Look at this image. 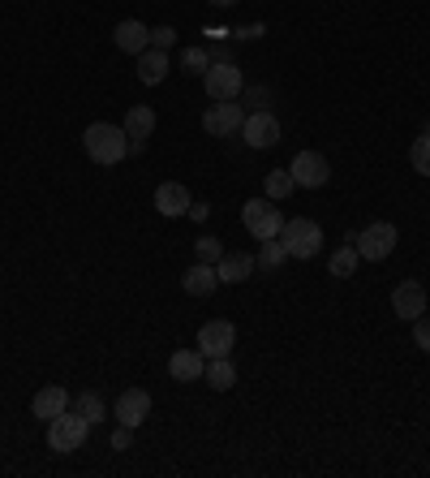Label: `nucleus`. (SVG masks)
I'll list each match as a JSON object with an SVG mask.
<instances>
[{
    "label": "nucleus",
    "instance_id": "obj_1",
    "mask_svg": "<svg viewBox=\"0 0 430 478\" xmlns=\"http://www.w3.org/2000/svg\"><path fill=\"white\" fill-rule=\"evenodd\" d=\"M82 147H87V155H91L95 164L112 168V164H120V160L129 155V134H125L120 125L95 121V125H87V134H82Z\"/></svg>",
    "mask_w": 430,
    "mask_h": 478
},
{
    "label": "nucleus",
    "instance_id": "obj_2",
    "mask_svg": "<svg viewBox=\"0 0 430 478\" xmlns=\"http://www.w3.org/2000/svg\"><path fill=\"white\" fill-rule=\"evenodd\" d=\"M280 241H285V255H288V259H314V255L323 250V224H318V220H310V215L285 220Z\"/></svg>",
    "mask_w": 430,
    "mask_h": 478
},
{
    "label": "nucleus",
    "instance_id": "obj_3",
    "mask_svg": "<svg viewBox=\"0 0 430 478\" xmlns=\"http://www.w3.org/2000/svg\"><path fill=\"white\" fill-rule=\"evenodd\" d=\"M87 435H91V423L78 409H65L48 423V449L52 453H73V449L87 444Z\"/></svg>",
    "mask_w": 430,
    "mask_h": 478
},
{
    "label": "nucleus",
    "instance_id": "obj_4",
    "mask_svg": "<svg viewBox=\"0 0 430 478\" xmlns=\"http://www.w3.org/2000/svg\"><path fill=\"white\" fill-rule=\"evenodd\" d=\"M344 241H353L358 246V255L366 264H383L392 250H396V224H387V220H375V224H366L358 238L349 233Z\"/></svg>",
    "mask_w": 430,
    "mask_h": 478
},
{
    "label": "nucleus",
    "instance_id": "obj_5",
    "mask_svg": "<svg viewBox=\"0 0 430 478\" xmlns=\"http://www.w3.org/2000/svg\"><path fill=\"white\" fill-rule=\"evenodd\" d=\"M241 220H245V229H250L259 241L280 238V229H285V215H280V207H271L267 198H250V203L241 207Z\"/></svg>",
    "mask_w": 430,
    "mask_h": 478
},
{
    "label": "nucleus",
    "instance_id": "obj_6",
    "mask_svg": "<svg viewBox=\"0 0 430 478\" xmlns=\"http://www.w3.org/2000/svg\"><path fill=\"white\" fill-rule=\"evenodd\" d=\"M233 345H237V328L228 319H211L198 328V354L203 358H228Z\"/></svg>",
    "mask_w": 430,
    "mask_h": 478
},
{
    "label": "nucleus",
    "instance_id": "obj_7",
    "mask_svg": "<svg viewBox=\"0 0 430 478\" xmlns=\"http://www.w3.org/2000/svg\"><path fill=\"white\" fill-rule=\"evenodd\" d=\"M241 125H245V108H241L237 99H215L211 108H207V117H203V130L215 134V138L241 134Z\"/></svg>",
    "mask_w": 430,
    "mask_h": 478
},
{
    "label": "nucleus",
    "instance_id": "obj_8",
    "mask_svg": "<svg viewBox=\"0 0 430 478\" xmlns=\"http://www.w3.org/2000/svg\"><path fill=\"white\" fill-rule=\"evenodd\" d=\"M203 87H207V96L211 99H237L241 87H245V78L233 61H211V70L203 73Z\"/></svg>",
    "mask_w": 430,
    "mask_h": 478
},
{
    "label": "nucleus",
    "instance_id": "obj_9",
    "mask_svg": "<svg viewBox=\"0 0 430 478\" xmlns=\"http://www.w3.org/2000/svg\"><path fill=\"white\" fill-rule=\"evenodd\" d=\"M288 172H293V181H297L302 190H323V186L332 181V164H327L318 151H302V155L288 164Z\"/></svg>",
    "mask_w": 430,
    "mask_h": 478
},
{
    "label": "nucleus",
    "instance_id": "obj_10",
    "mask_svg": "<svg viewBox=\"0 0 430 478\" xmlns=\"http://www.w3.org/2000/svg\"><path fill=\"white\" fill-rule=\"evenodd\" d=\"M241 138L254 147V151H267V147L280 143V121L271 117L267 108H259V113H250V117H245V125H241Z\"/></svg>",
    "mask_w": 430,
    "mask_h": 478
},
{
    "label": "nucleus",
    "instance_id": "obj_11",
    "mask_svg": "<svg viewBox=\"0 0 430 478\" xmlns=\"http://www.w3.org/2000/svg\"><path fill=\"white\" fill-rule=\"evenodd\" d=\"M120 130L129 134V155H143L146 138L155 134V113H151L146 104H134V108L125 113V125H120Z\"/></svg>",
    "mask_w": 430,
    "mask_h": 478
},
{
    "label": "nucleus",
    "instance_id": "obj_12",
    "mask_svg": "<svg viewBox=\"0 0 430 478\" xmlns=\"http://www.w3.org/2000/svg\"><path fill=\"white\" fill-rule=\"evenodd\" d=\"M392 311L401 314V319H422L426 314V289L418 285V281H405V285H396V293H392Z\"/></svg>",
    "mask_w": 430,
    "mask_h": 478
},
{
    "label": "nucleus",
    "instance_id": "obj_13",
    "mask_svg": "<svg viewBox=\"0 0 430 478\" xmlns=\"http://www.w3.org/2000/svg\"><path fill=\"white\" fill-rule=\"evenodd\" d=\"M112 414H117L120 427H138V423H146V414H151V397H146V388H129V392H120Z\"/></svg>",
    "mask_w": 430,
    "mask_h": 478
},
{
    "label": "nucleus",
    "instance_id": "obj_14",
    "mask_svg": "<svg viewBox=\"0 0 430 478\" xmlns=\"http://www.w3.org/2000/svg\"><path fill=\"white\" fill-rule=\"evenodd\" d=\"M155 212L168 215V220H177V215H190V190H186L181 181H164V186L155 190Z\"/></svg>",
    "mask_w": 430,
    "mask_h": 478
},
{
    "label": "nucleus",
    "instance_id": "obj_15",
    "mask_svg": "<svg viewBox=\"0 0 430 478\" xmlns=\"http://www.w3.org/2000/svg\"><path fill=\"white\" fill-rule=\"evenodd\" d=\"M112 44L120 52H129V56H138V52L151 48V30L143 22H134V18H125V22L112 26Z\"/></svg>",
    "mask_w": 430,
    "mask_h": 478
},
{
    "label": "nucleus",
    "instance_id": "obj_16",
    "mask_svg": "<svg viewBox=\"0 0 430 478\" xmlns=\"http://www.w3.org/2000/svg\"><path fill=\"white\" fill-rule=\"evenodd\" d=\"M65 409H70V392H65V388H56V383H52V388H39V392H35V401H30V414H35L39 423H52V418H56V414H65Z\"/></svg>",
    "mask_w": 430,
    "mask_h": 478
},
{
    "label": "nucleus",
    "instance_id": "obj_17",
    "mask_svg": "<svg viewBox=\"0 0 430 478\" xmlns=\"http://www.w3.org/2000/svg\"><path fill=\"white\" fill-rule=\"evenodd\" d=\"M203 371H207V358H203L198 349H177V354L168 358V375H172L177 383L203 380Z\"/></svg>",
    "mask_w": 430,
    "mask_h": 478
},
{
    "label": "nucleus",
    "instance_id": "obj_18",
    "mask_svg": "<svg viewBox=\"0 0 430 478\" xmlns=\"http://www.w3.org/2000/svg\"><path fill=\"white\" fill-rule=\"evenodd\" d=\"M215 272H219V285H241L259 272V264H254V255H224L215 264Z\"/></svg>",
    "mask_w": 430,
    "mask_h": 478
},
{
    "label": "nucleus",
    "instance_id": "obj_19",
    "mask_svg": "<svg viewBox=\"0 0 430 478\" xmlns=\"http://www.w3.org/2000/svg\"><path fill=\"white\" fill-rule=\"evenodd\" d=\"M215 285H219V272H215V264H194L186 276H181V289L190 293V298H207V293H215Z\"/></svg>",
    "mask_w": 430,
    "mask_h": 478
},
{
    "label": "nucleus",
    "instance_id": "obj_20",
    "mask_svg": "<svg viewBox=\"0 0 430 478\" xmlns=\"http://www.w3.org/2000/svg\"><path fill=\"white\" fill-rule=\"evenodd\" d=\"M138 78H143L146 87H160L168 78V52H160V48L138 52Z\"/></svg>",
    "mask_w": 430,
    "mask_h": 478
},
{
    "label": "nucleus",
    "instance_id": "obj_21",
    "mask_svg": "<svg viewBox=\"0 0 430 478\" xmlns=\"http://www.w3.org/2000/svg\"><path fill=\"white\" fill-rule=\"evenodd\" d=\"M203 380L211 383L215 392H228L233 383H237V366L228 358H207V371H203Z\"/></svg>",
    "mask_w": 430,
    "mask_h": 478
},
{
    "label": "nucleus",
    "instance_id": "obj_22",
    "mask_svg": "<svg viewBox=\"0 0 430 478\" xmlns=\"http://www.w3.org/2000/svg\"><path fill=\"white\" fill-rule=\"evenodd\" d=\"M358 264H361V255H358V246H353V241H349V246H340L332 259H327L332 276H340V281H349V276L358 272Z\"/></svg>",
    "mask_w": 430,
    "mask_h": 478
},
{
    "label": "nucleus",
    "instance_id": "obj_23",
    "mask_svg": "<svg viewBox=\"0 0 430 478\" xmlns=\"http://www.w3.org/2000/svg\"><path fill=\"white\" fill-rule=\"evenodd\" d=\"M73 409L91 423V427H99L103 418H108V406H103V397L99 392H78V401H73Z\"/></svg>",
    "mask_w": 430,
    "mask_h": 478
},
{
    "label": "nucleus",
    "instance_id": "obj_24",
    "mask_svg": "<svg viewBox=\"0 0 430 478\" xmlns=\"http://www.w3.org/2000/svg\"><path fill=\"white\" fill-rule=\"evenodd\" d=\"M285 241L280 238H271V241H263V246H259V255H254V264L263 267V272H276V267H285Z\"/></svg>",
    "mask_w": 430,
    "mask_h": 478
},
{
    "label": "nucleus",
    "instance_id": "obj_25",
    "mask_svg": "<svg viewBox=\"0 0 430 478\" xmlns=\"http://www.w3.org/2000/svg\"><path fill=\"white\" fill-rule=\"evenodd\" d=\"M409 164H413V172L430 177V130H422V134L413 138V147H409Z\"/></svg>",
    "mask_w": 430,
    "mask_h": 478
},
{
    "label": "nucleus",
    "instance_id": "obj_26",
    "mask_svg": "<svg viewBox=\"0 0 430 478\" xmlns=\"http://www.w3.org/2000/svg\"><path fill=\"white\" fill-rule=\"evenodd\" d=\"M297 190V181H293V172L285 168H276V172H267V198H288V194Z\"/></svg>",
    "mask_w": 430,
    "mask_h": 478
},
{
    "label": "nucleus",
    "instance_id": "obj_27",
    "mask_svg": "<svg viewBox=\"0 0 430 478\" xmlns=\"http://www.w3.org/2000/svg\"><path fill=\"white\" fill-rule=\"evenodd\" d=\"M181 70L186 73H207L211 70V52L207 48H186L181 52Z\"/></svg>",
    "mask_w": 430,
    "mask_h": 478
},
{
    "label": "nucleus",
    "instance_id": "obj_28",
    "mask_svg": "<svg viewBox=\"0 0 430 478\" xmlns=\"http://www.w3.org/2000/svg\"><path fill=\"white\" fill-rule=\"evenodd\" d=\"M194 250H198V264H219V259H224V246L215 238H198Z\"/></svg>",
    "mask_w": 430,
    "mask_h": 478
},
{
    "label": "nucleus",
    "instance_id": "obj_29",
    "mask_svg": "<svg viewBox=\"0 0 430 478\" xmlns=\"http://www.w3.org/2000/svg\"><path fill=\"white\" fill-rule=\"evenodd\" d=\"M172 44H177V30H172V26H151V48L168 52Z\"/></svg>",
    "mask_w": 430,
    "mask_h": 478
},
{
    "label": "nucleus",
    "instance_id": "obj_30",
    "mask_svg": "<svg viewBox=\"0 0 430 478\" xmlns=\"http://www.w3.org/2000/svg\"><path fill=\"white\" fill-rule=\"evenodd\" d=\"M413 345H418L422 354H430V314L413 319Z\"/></svg>",
    "mask_w": 430,
    "mask_h": 478
},
{
    "label": "nucleus",
    "instance_id": "obj_31",
    "mask_svg": "<svg viewBox=\"0 0 430 478\" xmlns=\"http://www.w3.org/2000/svg\"><path fill=\"white\" fill-rule=\"evenodd\" d=\"M129 440H134V427H117V431H112V449H117V453H120V449H129Z\"/></svg>",
    "mask_w": 430,
    "mask_h": 478
},
{
    "label": "nucleus",
    "instance_id": "obj_32",
    "mask_svg": "<svg viewBox=\"0 0 430 478\" xmlns=\"http://www.w3.org/2000/svg\"><path fill=\"white\" fill-rule=\"evenodd\" d=\"M250 99H254V104H259V108H263L267 99H271V91H267V87H254V91H250Z\"/></svg>",
    "mask_w": 430,
    "mask_h": 478
},
{
    "label": "nucleus",
    "instance_id": "obj_33",
    "mask_svg": "<svg viewBox=\"0 0 430 478\" xmlns=\"http://www.w3.org/2000/svg\"><path fill=\"white\" fill-rule=\"evenodd\" d=\"M211 4H224V9H228V4H237V0H211Z\"/></svg>",
    "mask_w": 430,
    "mask_h": 478
}]
</instances>
